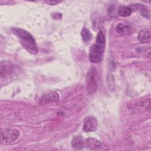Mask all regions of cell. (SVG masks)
<instances>
[{
	"instance_id": "1",
	"label": "cell",
	"mask_w": 151,
	"mask_h": 151,
	"mask_svg": "<svg viewBox=\"0 0 151 151\" xmlns=\"http://www.w3.org/2000/svg\"><path fill=\"white\" fill-rule=\"evenodd\" d=\"M11 31L19 39L21 45L28 52L32 54L38 53V50L35 41L29 32L19 28H13Z\"/></svg>"
},
{
	"instance_id": "2",
	"label": "cell",
	"mask_w": 151,
	"mask_h": 151,
	"mask_svg": "<svg viewBox=\"0 0 151 151\" xmlns=\"http://www.w3.org/2000/svg\"><path fill=\"white\" fill-rule=\"evenodd\" d=\"M105 42V36L103 32L100 31L97 35L96 43L93 44L89 50L88 58L90 62L98 63L101 61L104 54Z\"/></svg>"
},
{
	"instance_id": "3",
	"label": "cell",
	"mask_w": 151,
	"mask_h": 151,
	"mask_svg": "<svg viewBox=\"0 0 151 151\" xmlns=\"http://www.w3.org/2000/svg\"><path fill=\"white\" fill-rule=\"evenodd\" d=\"M99 75L95 68H91L86 76V88L88 93L93 94L97 89Z\"/></svg>"
},
{
	"instance_id": "4",
	"label": "cell",
	"mask_w": 151,
	"mask_h": 151,
	"mask_svg": "<svg viewBox=\"0 0 151 151\" xmlns=\"http://www.w3.org/2000/svg\"><path fill=\"white\" fill-rule=\"evenodd\" d=\"M84 147L88 150H107V146L96 139L88 137L83 142Z\"/></svg>"
},
{
	"instance_id": "5",
	"label": "cell",
	"mask_w": 151,
	"mask_h": 151,
	"mask_svg": "<svg viewBox=\"0 0 151 151\" xmlns=\"http://www.w3.org/2000/svg\"><path fill=\"white\" fill-rule=\"evenodd\" d=\"M19 132L15 129H4L1 131V141L8 143L15 141L18 138Z\"/></svg>"
},
{
	"instance_id": "6",
	"label": "cell",
	"mask_w": 151,
	"mask_h": 151,
	"mask_svg": "<svg viewBox=\"0 0 151 151\" xmlns=\"http://www.w3.org/2000/svg\"><path fill=\"white\" fill-rule=\"evenodd\" d=\"M98 127V122L94 116H87L84 119L83 130L85 132H91L96 131Z\"/></svg>"
},
{
	"instance_id": "7",
	"label": "cell",
	"mask_w": 151,
	"mask_h": 151,
	"mask_svg": "<svg viewBox=\"0 0 151 151\" xmlns=\"http://www.w3.org/2000/svg\"><path fill=\"white\" fill-rule=\"evenodd\" d=\"M59 100V96L56 92H51L42 96L40 100V104L44 105L45 104L57 102Z\"/></svg>"
},
{
	"instance_id": "8",
	"label": "cell",
	"mask_w": 151,
	"mask_h": 151,
	"mask_svg": "<svg viewBox=\"0 0 151 151\" xmlns=\"http://www.w3.org/2000/svg\"><path fill=\"white\" fill-rule=\"evenodd\" d=\"M116 31L121 35H130L132 32V28L128 25L124 24H119L116 27Z\"/></svg>"
},
{
	"instance_id": "9",
	"label": "cell",
	"mask_w": 151,
	"mask_h": 151,
	"mask_svg": "<svg viewBox=\"0 0 151 151\" xmlns=\"http://www.w3.org/2000/svg\"><path fill=\"white\" fill-rule=\"evenodd\" d=\"M138 40L140 42L146 43L150 40V32L147 28H143L140 31L138 34Z\"/></svg>"
},
{
	"instance_id": "10",
	"label": "cell",
	"mask_w": 151,
	"mask_h": 151,
	"mask_svg": "<svg viewBox=\"0 0 151 151\" xmlns=\"http://www.w3.org/2000/svg\"><path fill=\"white\" fill-rule=\"evenodd\" d=\"M84 141L82 137L78 136L74 137L71 140V146L74 150H83L84 148Z\"/></svg>"
},
{
	"instance_id": "11",
	"label": "cell",
	"mask_w": 151,
	"mask_h": 151,
	"mask_svg": "<svg viewBox=\"0 0 151 151\" xmlns=\"http://www.w3.org/2000/svg\"><path fill=\"white\" fill-rule=\"evenodd\" d=\"M81 35L82 37V40L83 42H87L91 40L92 38V35L90 31L87 29L86 28H83V29L81 30Z\"/></svg>"
},
{
	"instance_id": "12",
	"label": "cell",
	"mask_w": 151,
	"mask_h": 151,
	"mask_svg": "<svg viewBox=\"0 0 151 151\" xmlns=\"http://www.w3.org/2000/svg\"><path fill=\"white\" fill-rule=\"evenodd\" d=\"M119 15L123 17H127L131 15L132 9L127 6H121L119 9Z\"/></svg>"
},
{
	"instance_id": "13",
	"label": "cell",
	"mask_w": 151,
	"mask_h": 151,
	"mask_svg": "<svg viewBox=\"0 0 151 151\" xmlns=\"http://www.w3.org/2000/svg\"><path fill=\"white\" fill-rule=\"evenodd\" d=\"M46 4H49L50 5H57L60 2H61V1H44Z\"/></svg>"
}]
</instances>
